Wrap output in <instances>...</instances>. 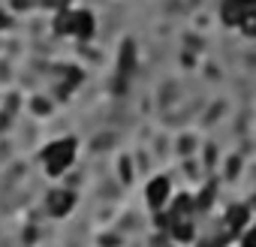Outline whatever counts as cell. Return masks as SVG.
<instances>
[{
    "label": "cell",
    "instance_id": "13",
    "mask_svg": "<svg viewBox=\"0 0 256 247\" xmlns=\"http://www.w3.org/2000/svg\"><path fill=\"white\" fill-rule=\"evenodd\" d=\"M10 4H12L16 12H24V10H30V6L36 4V0H10Z\"/></svg>",
    "mask_w": 256,
    "mask_h": 247
},
{
    "label": "cell",
    "instance_id": "1",
    "mask_svg": "<svg viewBox=\"0 0 256 247\" xmlns=\"http://www.w3.org/2000/svg\"><path fill=\"white\" fill-rule=\"evenodd\" d=\"M76 151H78L76 139H58V142H52V145L42 151V166H46V172H48L52 178L64 175V172L76 163Z\"/></svg>",
    "mask_w": 256,
    "mask_h": 247
},
{
    "label": "cell",
    "instance_id": "7",
    "mask_svg": "<svg viewBox=\"0 0 256 247\" xmlns=\"http://www.w3.org/2000/svg\"><path fill=\"white\" fill-rule=\"evenodd\" d=\"M94 16L90 12H76V22H72V36H78V40H90L94 36Z\"/></svg>",
    "mask_w": 256,
    "mask_h": 247
},
{
    "label": "cell",
    "instance_id": "5",
    "mask_svg": "<svg viewBox=\"0 0 256 247\" xmlns=\"http://www.w3.org/2000/svg\"><path fill=\"white\" fill-rule=\"evenodd\" d=\"M250 12H256V10H247L241 0H223V6H220V18H223L229 28H241V22H244Z\"/></svg>",
    "mask_w": 256,
    "mask_h": 247
},
{
    "label": "cell",
    "instance_id": "15",
    "mask_svg": "<svg viewBox=\"0 0 256 247\" xmlns=\"http://www.w3.org/2000/svg\"><path fill=\"white\" fill-rule=\"evenodd\" d=\"M6 24H10V18H6L4 12H0V28H6Z\"/></svg>",
    "mask_w": 256,
    "mask_h": 247
},
{
    "label": "cell",
    "instance_id": "9",
    "mask_svg": "<svg viewBox=\"0 0 256 247\" xmlns=\"http://www.w3.org/2000/svg\"><path fill=\"white\" fill-rule=\"evenodd\" d=\"M196 211V199L193 196H178L175 202H172V208H169V214L175 217V220H184V217H190Z\"/></svg>",
    "mask_w": 256,
    "mask_h": 247
},
{
    "label": "cell",
    "instance_id": "3",
    "mask_svg": "<svg viewBox=\"0 0 256 247\" xmlns=\"http://www.w3.org/2000/svg\"><path fill=\"white\" fill-rule=\"evenodd\" d=\"M169 196H172V184H169V178H151V184H148V190H145V199H148V205L154 208V211H160V208H166V202H169Z\"/></svg>",
    "mask_w": 256,
    "mask_h": 247
},
{
    "label": "cell",
    "instance_id": "2",
    "mask_svg": "<svg viewBox=\"0 0 256 247\" xmlns=\"http://www.w3.org/2000/svg\"><path fill=\"white\" fill-rule=\"evenodd\" d=\"M250 223V208L247 205H229L226 214H223V232L226 238H238Z\"/></svg>",
    "mask_w": 256,
    "mask_h": 247
},
{
    "label": "cell",
    "instance_id": "8",
    "mask_svg": "<svg viewBox=\"0 0 256 247\" xmlns=\"http://www.w3.org/2000/svg\"><path fill=\"white\" fill-rule=\"evenodd\" d=\"M72 22H76V12L60 6L58 16H54V34L58 36H72Z\"/></svg>",
    "mask_w": 256,
    "mask_h": 247
},
{
    "label": "cell",
    "instance_id": "4",
    "mask_svg": "<svg viewBox=\"0 0 256 247\" xmlns=\"http://www.w3.org/2000/svg\"><path fill=\"white\" fill-rule=\"evenodd\" d=\"M46 208H48L52 217H66V214L76 208V193H72V190H52Z\"/></svg>",
    "mask_w": 256,
    "mask_h": 247
},
{
    "label": "cell",
    "instance_id": "11",
    "mask_svg": "<svg viewBox=\"0 0 256 247\" xmlns=\"http://www.w3.org/2000/svg\"><path fill=\"white\" fill-rule=\"evenodd\" d=\"M238 244H241V247H256V226H247V229L238 235Z\"/></svg>",
    "mask_w": 256,
    "mask_h": 247
},
{
    "label": "cell",
    "instance_id": "14",
    "mask_svg": "<svg viewBox=\"0 0 256 247\" xmlns=\"http://www.w3.org/2000/svg\"><path fill=\"white\" fill-rule=\"evenodd\" d=\"M241 4H244L247 10H256V0H241Z\"/></svg>",
    "mask_w": 256,
    "mask_h": 247
},
{
    "label": "cell",
    "instance_id": "6",
    "mask_svg": "<svg viewBox=\"0 0 256 247\" xmlns=\"http://www.w3.org/2000/svg\"><path fill=\"white\" fill-rule=\"evenodd\" d=\"M169 235H172L175 244H190V241L196 238V229H193L190 217H184V220H175V223L169 226Z\"/></svg>",
    "mask_w": 256,
    "mask_h": 247
},
{
    "label": "cell",
    "instance_id": "16",
    "mask_svg": "<svg viewBox=\"0 0 256 247\" xmlns=\"http://www.w3.org/2000/svg\"><path fill=\"white\" fill-rule=\"evenodd\" d=\"M172 247H178V244H172Z\"/></svg>",
    "mask_w": 256,
    "mask_h": 247
},
{
    "label": "cell",
    "instance_id": "12",
    "mask_svg": "<svg viewBox=\"0 0 256 247\" xmlns=\"http://www.w3.org/2000/svg\"><path fill=\"white\" fill-rule=\"evenodd\" d=\"M244 36H256V12H250L244 22H241V28H238Z\"/></svg>",
    "mask_w": 256,
    "mask_h": 247
},
{
    "label": "cell",
    "instance_id": "10",
    "mask_svg": "<svg viewBox=\"0 0 256 247\" xmlns=\"http://www.w3.org/2000/svg\"><path fill=\"white\" fill-rule=\"evenodd\" d=\"M211 202H214V184L202 187V193L196 196V208H211Z\"/></svg>",
    "mask_w": 256,
    "mask_h": 247
}]
</instances>
